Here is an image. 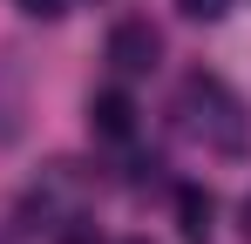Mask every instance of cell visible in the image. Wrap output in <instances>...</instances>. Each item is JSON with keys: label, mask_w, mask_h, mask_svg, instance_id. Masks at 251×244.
<instances>
[{"label": "cell", "mask_w": 251, "mask_h": 244, "mask_svg": "<svg viewBox=\"0 0 251 244\" xmlns=\"http://www.w3.org/2000/svg\"><path fill=\"white\" fill-rule=\"evenodd\" d=\"M183 122H190V136H204L210 149H224V156L245 149V109H238V95L224 81H210V75L183 81Z\"/></svg>", "instance_id": "cell-1"}, {"label": "cell", "mask_w": 251, "mask_h": 244, "mask_svg": "<svg viewBox=\"0 0 251 244\" xmlns=\"http://www.w3.org/2000/svg\"><path fill=\"white\" fill-rule=\"evenodd\" d=\"M156 61H163V34H156L150 21H116V27H109V68H116L123 81L129 75H150Z\"/></svg>", "instance_id": "cell-2"}, {"label": "cell", "mask_w": 251, "mask_h": 244, "mask_svg": "<svg viewBox=\"0 0 251 244\" xmlns=\"http://www.w3.org/2000/svg\"><path fill=\"white\" fill-rule=\"evenodd\" d=\"M88 129H95L102 143H129V136H136V102H129L123 88H102V95L88 102Z\"/></svg>", "instance_id": "cell-3"}, {"label": "cell", "mask_w": 251, "mask_h": 244, "mask_svg": "<svg viewBox=\"0 0 251 244\" xmlns=\"http://www.w3.org/2000/svg\"><path fill=\"white\" fill-rule=\"evenodd\" d=\"M210 217H217V203H210V190H197V183H183L176 190V231L190 244H204L210 238Z\"/></svg>", "instance_id": "cell-4"}, {"label": "cell", "mask_w": 251, "mask_h": 244, "mask_svg": "<svg viewBox=\"0 0 251 244\" xmlns=\"http://www.w3.org/2000/svg\"><path fill=\"white\" fill-rule=\"evenodd\" d=\"M21 136V81L14 75H0V149Z\"/></svg>", "instance_id": "cell-5"}, {"label": "cell", "mask_w": 251, "mask_h": 244, "mask_svg": "<svg viewBox=\"0 0 251 244\" xmlns=\"http://www.w3.org/2000/svg\"><path fill=\"white\" fill-rule=\"evenodd\" d=\"M176 7H183L190 21H224V14H231V0H176Z\"/></svg>", "instance_id": "cell-6"}, {"label": "cell", "mask_w": 251, "mask_h": 244, "mask_svg": "<svg viewBox=\"0 0 251 244\" xmlns=\"http://www.w3.org/2000/svg\"><path fill=\"white\" fill-rule=\"evenodd\" d=\"M21 14H34V21H61L68 0H21Z\"/></svg>", "instance_id": "cell-7"}, {"label": "cell", "mask_w": 251, "mask_h": 244, "mask_svg": "<svg viewBox=\"0 0 251 244\" xmlns=\"http://www.w3.org/2000/svg\"><path fill=\"white\" fill-rule=\"evenodd\" d=\"M245 238H251V203H245Z\"/></svg>", "instance_id": "cell-8"}, {"label": "cell", "mask_w": 251, "mask_h": 244, "mask_svg": "<svg viewBox=\"0 0 251 244\" xmlns=\"http://www.w3.org/2000/svg\"><path fill=\"white\" fill-rule=\"evenodd\" d=\"M129 244H143V238H129Z\"/></svg>", "instance_id": "cell-9"}]
</instances>
